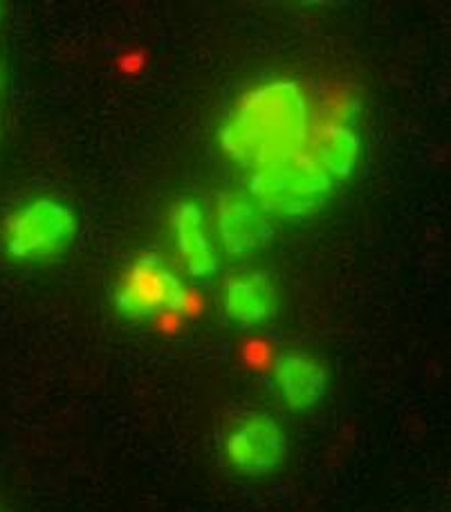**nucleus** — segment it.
<instances>
[{"label": "nucleus", "instance_id": "1", "mask_svg": "<svg viewBox=\"0 0 451 512\" xmlns=\"http://www.w3.org/2000/svg\"><path fill=\"white\" fill-rule=\"evenodd\" d=\"M310 106L292 79H274L238 99L218 131V144L229 160L259 171L306 151Z\"/></svg>", "mask_w": 451, "mask_h": 512}, {"label": "nucleus", "instance_id": "10", "mask_svg": "<svg viewBox=\"0 0 451 512\" xmlns=\"http://www.w3.org/2000/svg\"><path fill=\"white\" fill-rule=\"evenodd\" d=\"M312 158L333 180L353 176L362 155V137L351 124L324 122L315 135L310 151Z\"/></svg>", "mask_w": 451, "mask_h": 512}, {"label": "nucleus", "instance_id": "8", "mask_svg": "<svg viewBox=\"0 0 451 512\" xmlns=\"http://www.w3.org/2000/svg\"><path fill=\"white\" fill-rule=\"evenodd\" d=\"M223 306L229 322L243 328L268 324L279 310V292L268 274L247 272L229 279L223 292Z\"/></svg>", "mask_w": 451, "mask_h": 512}, {"label": "nucleus", "instance_id": "11", "mask_svg": "<svg viewBox=\"0 0 451 512\" xmlns=\"http://www.w3.org/2000/svg\"><path fill=\"white\" fill-rule=\"evenodd\" d=\"M360 99L355 97H335L330 99L326 106V117L324 122H337V124H351L355 126L357 115H360Z\"/></svg>", "mask_w": 451, "mask_h": 512}, {"label": "nucleus", "instance_id": "13", "mask_svg": "<svg viewBox=\"0 0 451 512\" xmlns=\"http://www.w3.org/2000/svg\"><path fill=\"white\" fill-rule=\"evenodd\" d=\"M0 16H3V9H0Z\"/></svg>", "mask_w": 451, "mask_h": 512}, {"label": "nucleus", "instance_id": "7", "mask_svg": "<svg viewBox=\"0 0 451 512\" xmlns=\"http://www.w3.org/2000/svg\"><path fill=\"white\" fill-rule=\"evenodd\" d=\"M272 384L285 407L292 411H310L321 405L328 393V371L315 355L292 351L276 358Z\"/></svg>", "mask_w": 451, "mask_h": 512}, {"label": "nucleus", "instance_id": "3", "mask_svg": "<svg viewBox=\"0 0 451 512\" xmlns=\"http://www.w3.org/2000/svg\"><path fill=\"white\" fill-rule=\"evenodd\" d=\"M335 180L308 151H299L270 167L252 171L250 194L265 214L303 218L319 212L333 194Z\"/></svg>", "mask_w": 451, "mask_h": 512}, {"label": "nucleus", "instance_id": "6", "mask_svg": "<svg viewBox=\"0 0 451 512\" xmlns=\"http://www.w3.org/2000/svg\"><path fill=\"white\" fill-rule=\"evenodd\" d=\"M218 236L229 256H250L272 239L268 214L250 194L229 191L218 200Z\"/></svg>", "mask_w": 451, "mask_h": 512}, {"label": "nucleus", "instance_id": "4", "mask_svg": "<svg viewBox=\"0 0 451 512\" xmlns=\"http://www.w3.org/2000/svg\"><path fill=\"white\" fill-rule=\"evenodd\" d=\"M77 214L57 198H32L0 227V248L16 263H43L66 252L77 236Z\"/></svg>", "mask_w": 451, "mask_h": 512}, {"label": "nucleus", "instance_id": "2", "mask_svg": "<svg viewBox=\"0 0 451 512\" xmlns=\"http://www.w3.org/2000/svg\"><path fill=\"white\" fill-rule=\"evenodd\" d=\"M115 313L128 322H158L187 317L196 297L178 272L158 254H140L124 270L113 292Z\"/></svg>", "mask_w": 451, "mask_h": 512}, {"label": "nucleus", "instance_id": "5", "mask_svg": "<svg viewBox=\"0 0 451 512\" xmlns=\"http://www.w3.org/2000/svg\"><path fill=\"white\" fill-rule=\"evenodd\" d=\"M288 456V436L272 416L250 414L229 427L225 459L238 474L263 477L279 470Z\"/></svg>", "mask_w": 451, "mask_h": 512}, {"label": "nucleus", "instance_id": "9", "mask_svg": "<svg viewBox=\"0 0 451 512\" xmlns=\"http://www.w3.org/2000/svg\"><path fill=\"white\" fill-rule=\"evenodd\" d=\"M173 239L184 268L196 279H207L218 270V254L205 230V212L196 200H182L173 209Z\"/></svg>", "mask_w": 451, "mask_h": 512}, {"label": "nucleus", "instance_id": "12", "mask_svg": "<svg viewBox=\"0 0 451 512\" xmlns=\"http://www.w3.org/2000/svg\"><path fill=\"white\" fill-rule=\"evenodd\" d=\"M0 88H3V68H0Z\"/></svg>", "mask_w": 451, "mask_h": 512}]
</instances>
